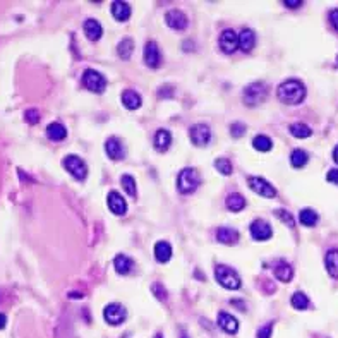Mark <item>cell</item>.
I'll use <instances>...</instances> for the list:
<instances>
[{"label": "cell", "mask_w": 338, "mask_h": 338, "mask_svg": "<svg viewBox=\"0 0 338 338\" xmlns=\"http://www.w3.org/2000/svg\"><path fill=\"white\" fill-rule=\"evenodd\" d=\"M324 265H326V271L331 278H338V249H331L324 256Z\"/></svg>", "instance_id": "cell-25"}, {"label": "cell", "mask_w": 338, "mask_h": 338, "mask_svg": "<svg viewBox=\"0 0 338 338\" xmlns=\"http://www.w3.org/2000/svg\"><path fill=\"white\" fill-rule=\"evenodd\" d=\"M84 33H86L88 40L98 41L100 38H102L103 28L97 19H86L84 21Z\"/></svg>", "instance_id": "cell-22"}, {"label": "cell", "mask_w": 338, "mask_h": 338, "mask_svg": "<svg viewBox=\"0 0 338 338\" xmlns=\"http://www.w3.org/2000/svg\"><path fill=\"white\" fill-rule=\"evenodd\" d=\"M254 45H256V33L252 29L244 28L239 33V48L242 52H251Z\"/></svg>", "instance_id": "cell-17"}, {"label": "cell", "mask_w": 338, "mask_h": 338, "mask_svg": "<svg viewBox=\"0 0 338 338\" xmlns=\"http://www.w3.org/2000/svg\"><path fill=\"white\" fill-rule=\"evenodd\" d=\"M153 144H155V148L160 153H165L170 148V144H172V134L166 129H160V131H156L155 137H153Z\"/></svg>", "instance_id": "cell-18"}, {"label": "cell", "mask_w": 338, "mask_h": 338, "mask_svg": "<svg viewBox=\"0 0 338 338\" xmlns=\"http://www.w3.org/2000/svg\"><path fill=\"white\" fill-rule=\"evenodd\" d=\"M283 4H285L287 7H290V9H295V7L302 6V0H285Z\"/></svg>", "instance_id": "cell-43"}, {"label": "cell", "mask_w": 338, "mask_h": 338, "mask_svg": "<svg viewBox=\"0 0 338 338\" xmlns=\"http://www.w3.org/2000/svg\"><path fill=\"white\" fill-rule=\"evenodd\" d=\"M132 52H134V41L131 38H124L119 43V47H117V53H119V57L122 58V60H129Z\"/></svg>", "instance_id": "cell-29"}, {"label": "cell", "mask_w": 338, "mask_h": 338, "mask_svg": "<svg viewBox=\"0 0 338 338\" xmlns=\"http://www.w3.org/2000/svg\"><path fill=\"white\" fill-rule=\"evenodd\" d=\"M107 204L108 208H110V211L114 213V215H126L127 211V203L126 199L122 198V194L117 193V191H110L107 196Z\"/></svg>", "instance_id": "cell-12"}, {"label": "cell", "mask_w": 338, "mask_h": 338, "mask_svg": "<svg viewBox=\"0 0 338 338\" xmlns=\"http://www.w3.org/2000/svg\"><path fill=\"white\" fill-rule=\"evenodd\" d=\"M299 220L300 223L306 225V227H314V225L318 223V213L311 210V208H304V210H300L299 213Z\"/></svg>", "instance_id": "cell-30"}, {"label": "cell", "mask_w": 338, "mask_h": 338, "mask_svg": "<svg viewBox=\"0 0 338 338\" xmlns=\"http://www.w3.org/2000/svg\"><path fill=\"white\" fill-rule=\"evenodd\" d=\"M333 160H335V163H338V144L335 146V149H333Z\"/></svg>", "instance_id": "cell-45"}, {"label": "cell", "mask_w": 338, "mask_h": 338, "mask_svg": "<svg viewBox=\"0 0 338 338\" xmlns=\"http://www.w3.org/2000/svg\"><path fill=\"white\" fill-rule=\"evenodd\" d=\"M215 278L222 287L228 290H239L240 289V277L235 270L227 265H218L215 268Z\"/></svg>", "instance_id": "cell-4"}, {"label": "cell", "mask_w": 338, "mask_h": 338, "mask_svg": "<svg viewBox=\"0 0 338 338\" xmlns=\"http://www.w3.org/2000/svg\"><path fill=\"white\" fill-rule=\"evenodd\" d=\"M230 134L232 137H235V139H239L245 134V126L242 122H233L230 126Z\"/></svg>", "instance_id": "cell-38"}, {"label": "cell", "mask_w": 338, "mask_h": 338, "mask_svg": "<svg viewBox=\"0 0 338 338\" xmlns=\"http://www.w3.org/2000/svg\"><path fill=\"white\" fill-rule=\"evenodd\" d=\"M105 151L112 160H120L124 156V146L117 137H108L105 143Z\"/></svg>", "instance_id": "cell-20"}, {"label": "cell", "mask_w": 338, "mask_h": 338, "mask_svg": "<svg viewBox=\"0 0 338 338\" xmlns=\"http://www.w3.org/2000/svg\"><path fill=\"white\" fill-rule=\"evenodd\" d=\"M62 165L67 172L72 175L76 181H84L88 175V166L84 163L82 158H79L77 155H67L62 160Z\"/></svg>", "instance_id": "cell-6"}, {"label": "cell", "mask_w": 338, "mask_h": 338, "mask_svg": "<svg viewBox=\"0 0 338 338\" xmlns=\"http://www.w3.org/2000/svg\"><path fill=\"white\" fill-rule=\"evenodd\" d=\"M24 119H26L28 124H36L40 120V114L36 108H31V110L26 112V115H24Z\"/></svg>", "instance_id": "cell-39"}, {"label": "cell", "mask_w": 338, "mask_h": 338, "mask_svg": "<svg viewBox=\"0 0 338 338\" xmlns=\"http://www.w3.org/2000/svg\"><path fill=\"white\" fill-rule=\"evenodd\" d=\"M182 338H189V336H187V333H182Z\"/></svg>", "instance_id": "cell-47"}, {"label": "cell", "mask_w": 338, "mask_h": 338, "mask_svg": "<svg viewBox=\"0 0 338 338\" xmlns=\"http://www.w3.org/2000/svg\"><path fill=\"white\" fill-rule=\"evenodd\" d=\"M245 198L242 194H239V193H232V194H228L227 196V199H225V206L228 208L230 211H233V213H237V211H240V210H244L245 208Z\"/></svg>", "instance_id": "cell-24"}, {"label": "cell", "mask_w": 338, "mask_h": 338, "mask_svg": "<svg viewBox=\"0 0 338 338\" xmlns=\"http://www.w3.org/2000/svg\"><path fill=\"white\" fill-rule=\"evenodd\" d=\"M103 318L108 324H112V326H117V324L124 323L127 318V311L126 307L122 306V304H108L105 307V311H103Z\"/></svg>", "instance_id": "cell-7"}, {"label": "cell", "mask_w": 338, "mask_h": 338, "mask_svg": "<svg viewBox=\"0 0 338 338\" xmlns=\"http://www.w3.org/2000/svg\"><path fill=\"white\" fill-rule=\"evenodd\" d=\"M247 184H249V187H251L254 193L260 194L261 198L271 199V198H275V196H277V189H275V187L271 186V184L266 181V179H263V177H249Z\"/></svg>", "instance_id": "cell-8"}, {"label": "cell", "mask_w": 338, "mask_h": 338, "mask_svg": "<svg viewBox=\"0 0 338 338\" xmlns=\"http://www.w3.org/2000/svg\"><path fill=\"white\" fill-rule=\"evenodd\" d=\"M290 304H292V307H295V309L304 311L309 307V299H307V295L304 294V292H295L290 299Z\"/></svg>", "instance_id": "cell-33"}, {"label": "cell", "mask_w": 338, "mask_h": 338, "mask_svg": "<svg viewBox=\"0 0 338 338\" xmlns=\"http://www.w3.org/2000/svg\"><path fill=\"white\" fill-rule=\"evenodd\" d=\"M326 181L331 182V184H336V186H338V170L336 168L329 170V172L326 174Z\"/></svg>", "instance_id": "cell-42"}, {"label": "cell", "mask_w": 338, "mask_h": 338, "mask_svg": "<svg viewBox=\"0 0 338 338\" xmlns=\"http://www.w3.org/2000/svg\"><path fill=\"white\" fill-rule=\"evenodd\" d=\"M307 160H309V156H307V153L304 149H294L290 155V163L294 168H302L307 163Z\"/></svg>", "instance_id": "cell-31"}, {"label": "cell", "mask_w": 338, "mask_h": 338, "mask_svg": "<svg viewBox=\"0 0 338 338\" xmlns=\"http://www.w3.org/2000/svg\"><path fill=\"white\" fill-rule=\"evenodd\" d=\"M189 137L194 146H206L211 141V131L206 124H196L189 129Z\"/></svg>", "instance_id": "cell-9"}, {"label": "cell", "mask_w": 338, "mask_h": 338, "mask_svg": "<svg viewBox=\"0 0 338 338\" xmlns=\"http://www.w3.org/2000/svg\"><path fill=\"white\" fill-rule=\"evenodd\" d=\"M82 84L86 90H90L91 93H103L107 88V79L102 72L95 69H86L82 74Z\"/></svg>", "instance_id": "cell-5"}, {"label": "cell", "mask_w": 338, "mask_h": 338, "mask_svg": "<svg viewBox=\"0 0 338 338\" xmlns=\"http://www.w3.org/2000/svg\"><path fill=\"white\" fill-rule=\"evenodd\" d=\"M252 146L258 149V151L266 153V151H270V149L273 148V143H271V139H270L268 136H265V134H258V136L252 139Z\"/></svg>", "instance_id": "cell-32"}, {"label": "cell", "mask_w": 338, "mask_h": 338, "mask_svg": "<svg viewBox=\"0 0 338 338\" xmlns=\"http://www.w3.org/2000/svg\"><path fill=\"white\" fill-rule=\"evenodd\" d=\"M278 100L285 105H299L306 98V86L299 79H287L278 86Z\"/></svg>", "instance_id": "cell-1"}, {"label": "cell", "mask_w": 338, "mask_h": 338, "mask_svg": "<svg viewBox=\"0 0 338 338\" xmlns=\"http://www.w3.org/2000/svg\"><path fill=\"white\" fill-rule=\"evenodd\" d=\"M155 256L160 263H166L172 258V245L166 240H160L155 244Z\"/></svg>", "instance_id": "cell-26"}, {"label": "cell", "mask_w": 338, "mask_h": 338, "mask_svg": "<svg viewBox=\"0 0 338 338\" xmlns=\"http://www.w3.org/2000/svg\"><path fill=\"white\" fill-rule=\"evenodd\" d=\"M112 16H114L119 23H124V21L131 18V6H129L127 2H120V0L112 2Z\"/></svg>", "instance_id": "cell-21"}, {"label": "cell", "mask_w": 338, "mask_h": 338, "mask_svg": "<svg viewBox=\"0 0 338 338\" xmlns=\"http://www.w3.org/2000/svg\"><path fill=\"white\" fill-rule=\"evenodd\" d=\"M122 103H124V107L129 108V110H136V108L141 107V103L143 102H141V97L136 93V91L126 90L122 93Z\"/></svg>", "instance_id": "cell-28"}, {"label": "cell", "mask_w": 338, "mask_h": 338, "mask_svg": "<svg viewBox=\"0 0 338 338\" xmlns=\"http://www.w3.org/2000/svg\"><path fill=\"white\" fill-rule=\"evenodd\" d=\"M218 45L222 48V52L233 53L239 48V33H235L233 29H225L222 35H220Z\"/></svg>", "instance_id": "cell-10"}, {"label": "cell", "mask_w": 338, "mask_h": 338, "mask_svg": "<svg viewBox=\"0 0 338 338\" xmlns=\"http://www.w3.org/2000/svg\"><path fill=\"white\" fill-rule=\"evenodd\" d=\"M144 62L146 65L151 69H156L158 65L161 64V53L155 41H148V43L144 45Z\"/></svg>", "instance_id": "cell-13"}, {"label": "cell", "mask_w": 338, "mask_h": 338, "mask_svg": "<svg viewBox=\"0 0 338 338\" xmlns=\"http://www.w3.org/2000/svg\"><path fill=\"white\" fill-rule=\"evenodd\" d=\"M6 323H7L6 314H0V329H2V328H6Z\"/></svg>", "instance_id": "cell-44"}, {"label": "cell", "mask_w": 338, "mask_h": 338, "mask_svg": "<svg viewBox=\"0 0 338 338\" xmlns=\"http://www.w3.org/2000/svg\"><path fill=\"white\" fill-rule=\"evenodd\" d=\"M199 184H201V177H199L198 170L191 168V166L182 168L181 174H179V177H177V189L181 194L194 193V191L199 187Z\"/></svg>", "instance_id": "cell-2"}, {"label": "cell", "mask_w": 338, "mask_h": 338, "mask_svg": "<svg viewBox=\"0 0 338 338\" xmlns=\"http://www.w3.org/2000/svg\"><path fill=\"white\" fill-rule=\"evenodd\" d=\"M215 168L218 170L222 175H230L232 174V163H230V160H227V158H216Z\"/></svg>", "instance_id": "cell-36"}, {"label": "cell", "mask_w": 338, "mask_h": 338, "mask_svg": "<svg viewBox=\"0 0 338 338\" xmlns=\"http://www.w3.org/2000/svg\"><path fill=\"white\" fill-rule=\"evenodd\" d=\"M273 213H275V215L278 216V218L282 220L283 223H285V225H289L290 228H292V227H294V225H295V223H294V218H292V215H290L289 211H285V210H282V208H280V210H275Z\"/></svg>", "instance_id": "cell-37"}, {"label": "cell", "mask_w": 338, "mask_h": 338, "mask_svg": "<svg viewBox=\"0 0 338 338\" xmlns=\"http://www.w3.org/2000/svg\"><path fill=\"white\" fill-rule=\"evenodd\" d=\"M132 266H134V261L131 260L126 254H117L114 260V268L119 275H127L131 273Z\"/></svg>", "instance_id": "cell-23"}, {"label": "cell", "mask_w": 338, "mask_h": 338, "mask_svg": "<svg viewBox=\"0 0 338 338\" xmlns=\"http://www.w3.org/2000/svg\"><path fill=\"white\" fill-rule=\"evenodd\" d=\"M120 184H122L124 191H126L131 198H136L137 189H136V181L132 175H122V177H120Z\"/></svg>", "instance_id": "cell-35"}, {"label": "cell", "mask_w": 338, "mask_h": 338, "mask_svg": "<svg viewBox=\"0 0 338 338\" xmlns=\"http://www.w3.org/2000/svg\"><path fill=\"white\" fill-rule=\"evenodd\" d=\"M47 136L52 141H64L67 137V129L62 126L60 122H52L47 127Z\"/></svg>", "instance_id": "cell-27"}, {"label": "cell", "mask_w": 338, "mask_h": 338, "mask_svg": "<svg viewBox=\"0 0 338 338\" xmlns=\"http://www.w3.org/2000/svg\"><path fill=\"white\" fill-rule=\"evenodd\" d=\"M271 331H273V323L265 324V326L258 331V338H271Z\"/></svg>", "instance_id": "cell-40"}, {"label": "cell", "mask_w": 338, "mask_h": 338, "mask_svg": "<svg viewBox=\"0 0 338 338\" xmlns=\"http://www.w3.org/2000/svg\"><path fill=\"white\" fill-rule=\"evenodd\" d=\"M329 23L335 28V31H338V9H333L329 12Z\"/></svg>", "instance_id": "cell-41"}, {"label": "cell", "mask_w": 338, "mask_h": 338, "mask_svg": "<svg viewBox=\"0 0 338 338\" xmlns=\"http://www.w3.org/2000/svg\"><path fill=\"white\" fill-rule=\"evenodd\" d=\"M266 97H268V88L261 81L251 82V84H247L244 88V91H242V100H244V103L247 107L260 105V103L265 102Z\"/></svg>", "instance_id": "cell-3"}, {"label": "cell", "mask_w": 338, "mask_h": 338, "mask_svg": "<svg viewBox=\"0 0 338 338\" xmlns=\"http://www.w3.org/2000/svg\"><path fill=\"white\" fill-rule=\"evenodd\" d=\"M216 240L227 245L237 244V240H239V232L230 227H220L218 230H216Z\"/></svg>", "instance_id": "cell-19"}, {"label": "cell", "mask_w": 338, "mask_h": 338, "mask_svg": "<svg viewBox=\"0 0 338 338\" xmlns=\"http://www.w3.org/2000/svg\"><path fill=\"white\" fill-rule=\"evenodd\" d=\"M251 235L254 240H268L271 235H273V230H271L270 223L265 222V220H254L251 223Z\"/></svg>", "instance_id": "cell-14"}, {"label": "cell", "mask_w": 338, "mask_h": 338, "mask_svg": "<svg viewBox=\"0 0 338 338\" xmlns=\"http://www.w3.org/2000/svg\"><path fill=\"white\" fill-rule=\"evenodd\" d=\"M155 338H163V336H161V333H156V335H155Z\"/></svg>", "instance_id": "cell-46"}, {"label": "cell", "mask_w": 338, "mask_h": 338, "mask_svg": "<svg viewBox=\"0 0 338 338\" xmlns=\"http://www.w3.org/2000/svg\"><path fill=\"white\" fill-rule=\"evenodd\" d=\"M165 21H166V24H168L170 28L175 29V31H184V29L187 28V24H189L187 16L184 14L182 11H179V9H172V11L166 12Z\"/></svg>", "instance_id": "cell-11"}, {"label": "cell", "mask_w": 338, "mask_h": 338, "mask_svg": "<svg viewBox=\"0 0 338 338\" xmlns=\"http://www.w3.org/2000/svg\"><path fill=\"white\" fill-rule=\"evenodd\" d=\"M290 134L299 137V139H306V137H309L312 134V131L309 126H306V124L297 122V124H292L290 126Z\"/></svg>", "instance_id": "cell-34"}, {"label": "cell", "mask_w": 338, "mask_h": 338, "mask_svg": "<svg viewBox=\"0 0 338 338\" xmlns=\"http://www.w3.org/2000/svg\"><path fill=\"white\" fill-rule=\"evenodd\" d=\"M273 273H275V277H277V280H280L283 283L290 282L292 277H294V270H292V266L285 260H278L275 263Z\"/></svg>", "instance_id": "cell-16"}, {"label": "cell", "mask_w": 338, "mask_h": 338, "mask_svg": "<svg viewBox=\"0 0 338 338\" xmlns=\"http://www.w3.org/2000/svg\"><path fill=\"white\" fill-rule=\"evenodd\" d=\"M218 326L228 335H235L239 331V321L228 312H218Z\"/></svg>", "instance_id": "cell-15"}]
</instances>
